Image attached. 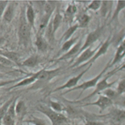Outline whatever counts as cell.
<instances>
[{
	"mask_svg": "<svg viewBox=\"0 0 125 125\" xmlns=\"http://www.w3.org/2000/svg\"><path fill=\"white\" fill-rule=\"evenodd\" d=\"M32 28L29 25L26 19L25 13L22 11L20 15L19 27H18V39H19V44L20 46H23L27 47L29 44L31 39Z\"/></svg>",
	"mask_w": 125,
	"mask_h": 125,
	"instance_id": "cell-1",
	"label": "cell"
},
{
	"mask_svg": "<svg viewBox=\"0 0 125 125\" xmlns=\"http://www.w3.org/2000/svg\"><path fill=\"white\" fill-rule=\"evenodd\" d=\"M117 71V69H115L111 72H109L106 77H104L103 79H100L98 83L96 84V87L94 90L91 93L89 94V95H87V96L84 97L83 99H79V100H76V101H73V102H71L72 103H82V102H86L87 100H89V99L92 98L93 96H94L96 94H100V93H102V92H104V90H106V89L108 88H111L112 87L117 81H115V82H108V79L112 77L116 72Z\"/></svg>",
	"mask_w": 125,
	"mask_h": 125,
	"instance_id": "cell-2",
	"label": "cell"
},
{
	"mask_svg": "<svg viewBox=\"0 0 125 125\" xmlns=\"http://www.w3.org/2000/svg\"><path fill=\"white\" fill-rule=\"evenodd\" d=\"M37 110L46 116L51 121L52 125H62L67 120L64 115L54 112L49 106L46 105H39L37 107Z\"/></svg>",
	"mask_w": 125,
	"mask_h": 125,
	"instance_id": "cell-3",
	"label": "cell"
},
{
	"mask_svg": "<svg viewBox=\"0 0 125 125\" xmlns=\"http://www.w3.org/2000/svg\"><path fill=\"white\" fill-rule=\"evenodd\" d=\"M61 71H62V67H58L54 69H47L44 68L43 71L39 76L38 79L36 82L37 83V85H33L29 89H36L43 87L44 85L47 84L49 82H51L54 78L57 77L60 74Z\"/></svg>",
	"mask_w": 125,
	"mask_h": 125,
	"instance_id": "cell-4",
	"label": "cell"
},
{
	"mask_svg": "<svg viewBox=\"0 0 125 125\" xmlns=\"http://www.w3.org/2000/svg\"><path fill=\"white\" fill-rule=\"evenodd\" d=\"M111 62V61H110ZM110 62H109L107 63L105 67L104 68L101 72L99 74H98L96 75V77H94V78L88 80V81H86V82H84L83 83H82L81 84H78L77 86H76L75 87L71 89H69V90H67L66 92H64V93H62V94H68L71 92H73V91H76V90H82V93L80 94V95L83 93L84 91L87 90L88 89H90V88H94V87H96V84L98 83V82L102 79V76L105 74V72H106V70L109 68V64H110Z\"/></svg>",
	"mask_w": 125,
	"mask_h": 125,
	"instance_id": "cell-5",
	"label": "cell"
},
{
	"mask_svg": "<svg viewBox=\"0 0 125 125\" xmlns=\"http://www.w3.org/2000/svg\"><path fill=\"white\" fill-rule=\"evenodd\" d=\"M92 66V64L89 65L86 69H84L83 71H82L79 74H78L77 75L74 76V77H71L67 82H65L64 84H63L62 85H61L59 87L55 88L51 93H54V92H59V91H62V90H64V89L69 90V89H71L77 86L78 82L80 81V79L82 78V77L90 69Z\"/></svg>",
	"mask_w": 125,
	"mask_h": 125,
	"instance_id": "cell-6",
	"label": "cell"
},
{
	"mask_svg": "<svg viewBox=\"0 0 125 125\" xmlns=\"http://www.w3.org/2000/svg\"><path fill=\"white\" fill-rule=\"evenodd\" d=\"M104 29V26H101V27H98L94 31L89 32L87 34L85 42L82 44V47L81 48L79 53H81L82 52H83L84 50L87 49L91 47L94 44V43H95L96 41L100 38V37L103 34Z\"/></svg>",
	"mask_w": 125,
	"mask_h": 125,
	"instance_id": "cell-7",
	"label": "cell"
},
{
	"mask_svg": "<svg viewBox=\"0 0 125 125\" xmlns=\"http://www.w3.org/2000/svg\"><path fill=\"white\" fill-rule=\"evenodd\" d=\"M112 37L109 36L102 44H101L99 46V47H98L97 50H96V53L94 54V55L92 57V58L89 62H87V63H85L84 64L80 66L79 68H82L84 67H86V66H89L90 64H93V63L95 62V61L97 60L100 57L104 55L107 52L108 49H109V46H110V44L112 43Z\"/></svg>",
	"mask_w": 125,
	"mask_h": 125,
	"instance_id": "cell-8",
	"label": "cell"
},
{
	"mask_svg": "<svg viewBox=\"0 0 125 125\" xmlns=\"http://www.w3.org/2000/svg\"><path fill=\"white\" fill-rule=\"evenodd\" d=\"M98 47L95 49H92L91 47H89V48L84 50L83 52H82L81 54L77 57L76 60L74 61V64L71 66V68L79 67L80 66L84 64L87 62H89L96 53Z\"/></svg>",
	"mask_w": 125,
	"mask_h": 125,
	"instance_id": "cell-9",
	"label": "cell"
},
{
	"mask_svg": "<svg viewBox=\"0 0 125 125\" xmlns=\"http://www.w3.org/2000/svg\"><path fill=\"white\" fill-rule=\"evenodd\" d=\"M43 69H44V68L42 69H40V70H39L38 72H37L35 73H33L31 74H30V75L27 76V77H23L17 83H16L15 84L12 85L11 87H9L7 89V90H11V89H16V88L26 87V86H29L30 84H34L37 82L39 76L40 75V74L42 73V72L43 71Z\"/></svg>",
	"mask_w": 125,
	"mask_h": 125,
	"instance_id": "cell-10",
	"label": "cell"
},
{
	"mask_svg": "<svg viewBox=\"0 0 125 125\" xmlns=\"http://www.w3.org/2000/svg\"><path fill=\"white\" fill-rule=\"evenodd\" d=\"M114 104L113 102L109 99L108 97L104 96L103 94H99L98 99H96V101L94 102H89L82 104V106H98L100 109V112H103L104 110H105L106 108L110 107Z\"/></svg>",
	"mask_w": 125,
	"mask_h": 125,
	"instance_id": "cell-11",
	"label": "cell"
},
{
	"mask_svg": "<svg viewBox=\"0 0 125 125\" xmlns=\"http://www.w3.org/2000/svg\"><path fill=\"white\" fill-rule=\"evenodd\" d=\"M125 57V37L123 39L120 44L118 46L116 51L115 55L114 57V59L110 62L109 67L115 65L116 64L120 62Z\"/></svg>",
	"mask_w": 125,
	"mask_h": 125,
	"instance_id": "cell-12",
	"label": "cell"
},
{
	"mask_svg": "<svg viewBox=\"0 0 125 125\" xmlns=\"http://www.w3.org/2000/svg\"><path fill=\"white\" fill-rule=\"evenodd\" d=\"M82 44H83L82 39H79V41L74 45V47L72 48L70 50H69L67 52L63 54L60 57L58 58L57 60H59V61L66 60V59H70V58H72V57H74V56L78 54L80 52V50H81V48L82 47Z\"/></svg>",
	"mask_w": 125,
	"mask_h": 125,
	"instance_id": "cell-13",
	"label": "cell"
},
{
	"mask_svg": "<svg viewBox=\"0 0 125 125\" xmlns=\"http://www.w3.org/2000/svg\"><path fill=\"white\" fill-rule=\"evenodd\" d=\"M15 10H16V5L15 1H10L8 3L7 7H6V10L4 12V14L2 16V19L7 23H10L12 19H14V14H15Z\"/></svg>",
	"mask_w": 125,
	"mask_h": 125,
	"instance_id": "cell-14",
	"label": "cell"
},
{
	"mask_svg": "<svg viewBox=\"0 0 125 125\" xmlns=\"http://www.w3.org/2000/svg\"><path fill=\"white\" fill-rule=\"evenodd\" d=\"M107 116L113 120L114 122H119L125 120V109H122L120 108H116L112 109Z\"/></svg>",
	"mask_w": 125,
	"mask_h": 125,
	"instance_id": "cell-15",
	"label": "cell"
},
{
	"mask_svg": "<svg viewBox=\"0 0 125 125\" xmlns=\"http://www.w3.org/2000/svg\"><path fill=\"white\" fill-rule=\"evenodd\" d=\"M25 17H26V19H27L28 24L31 26V27L34 31H36V29H35L36 14H35V10L31 4H27L26 11H25Z\"/></svg>",
	"mask_w": 125,
	"mask_h": 125,
	"instance_id": "cell-16",
	"label": "cell"
},
{
	"mask_svg": "<svg viewBox=\"0 0 125 125\" xmlns=\"http://www.w3.org/2000/svg\"><path fill=\"white\" fill-rule=\"evenodd\" d=\"M34 44L37 49L42 53H44L48 50L49 42L45 37L42 35V34H39L37 36Z\"/></svg>",
	"mask_w": 125,
	"mask_h": 125,
	"instance_id": "cell-17",
	"label": "cell"
},
{
	"mask_svg": "<svg viewBox=\"0 0 125 125\" xmlns=\"http://www.w3.org/2000/svg\"><path fill=\"white\" fill-rule=\"evenodd\" d=\"M0 55L10 59L17 66H20V64L19 63V54L17 52L9 50H0Z\"/></svg>",
	"mask_w": 125,
	"mask_h": 125,
	"instance_id": "cell-18",
	"label": "cell"
},
{
	"mask_svg": "<svg viewBox=\"0 0 125 125\" xmlns=\"http://www.w3.org/2000/svg\"><path fill=\"white\" fill-rule=\"evenodd\" d=\"M64 19L63 16L61 14L59 10H57V12L54 15L53 18L51 19L52 21V29H53V33L55 35L56 32L57 31L58 29L59 28L62 21Z\"/></svg>",
	"mask_w": 125,
	"mask_h": 125,
	"instance_id": "cell-19",
	"label": "cell"
},
{
	"mask_svg": "<svg viewBox=\"0 0 125 125\" xmlns=\"http://www.w3.org/2000/svg\"><path fill=\"white\" fill-rule=\"evenodd\" d=\"M91 20V17L87 13H80L77 17V24L79 26V28H86L89 24V21Z\"/></svg>",
	"mask_w": 125,
	"mask_h": 125,
	"instance_id": "cell-20",
	"label": "cell"
},
{
	"mask_svg": "<svg viewBox=\"0 0 125 125\" xmlns=\"http://www.w3.org/2000/svg\"><path fill=\"white\" fill-rule=\"evenodd\" d=\"M77 6L75 4H69L67 8L65 10V13H64V17L67 21H68L69 24H71V22H72L73 19L75 16V14H77Z\"/></svg>",
	"mask_w": 125,
	"mask_h": 125,
	"instance_id": "cell-21",
	"label": "cell"
},
{
	"mask_svg": "<svg viewBox=\"0 0 125 125\" xmlns=\"http://www.w3.org/2000/svg\"><path fill=\"white\" fill-rule=\"evenodd\" d=\"M39 62V56L36 55V54H34V55L30 56L27 59H26L21 63H20V66L26 67L34 68L38 64Z\"/></svg>",
	"mask_w": 125,
	"mask_h": 125,
	"instance_id": "cell-22",
	"label": "cell"
},
{
	"mask_svg": "<svg viewBox=\"0 0 125 125\" xmlns=\"http://www.w3.org/2000/svg\"><path fill=\"white\" fill-rule=\"evenodd\" d=\"M114 1H102V5L100 7V14L102 17H106V16L109 15L110 13V11L112 10V4Z\"/></svg>",
	"mask_w": 125,
	"mask_h": 125,
	"instance_id": "cell-23",
	"label": "cell"
},
{
	"mask_svg": "<svg viewBox=\"0 0 125 125\" xmlns=\"http://www.w3.org/2000/svg\"><path fill=\"white\" fill-rule=\"evenodd\" d=\"M79 29V26L77 23L73 24V25H71L69 28H68L64 33L63 34V36L61 39V42H66L69 39H70L71 38H72V36L74 35V34L76 32L77 29Z\"/></svg>",
	"mask_w": 125,
	"mask_h": 125,
	"instance_id": "cell-24",
	"label": "cell"
},
{
	"mask_svg": "<svg viewBox=\"0 0 125 125\" xmlns=\"http://www.w3.org/2000/svg\"><path fill=\"white\" fill-rule=\"evenodd\" d=\"M79 37H72L70 39H69L67 41L63 42V44L62 46V48L60 49V52L62 53H66L69 50H70L71 49L74 47V45L77 43L79 41Z\"/></svg>",
	"mask_w": 125,
	"mask_h": 125,
	"instance_id": "cell-25",
	"label": "cell"
},
{
	"mask_svg": "<svg viewBox=\"0 0 125 125\" xmlns=\"http://www.w3.org/2000/svg\"><path fill=\"white\" fill-rule=\"evenodd\" d=\"M125 9V1H116V8L115 10V11L111 17V20L109 23H112V21H115L118 19L119 15L120 14V12Z\"/></svg>",
	"mask_w": 125,
	"mask_h": 125,
	"instance_id": "cell-26",
	"label": "cell"
},
{
	"mask_svg": "<svg viewBox=\"0 0 125 125\" xmlns=\"http://www.w3.org/2000/svg\"><path fill=\"white\" fill-rule=\"evenodd\" d=\"M49 106L52 110H54V112H58V113H62V112H63L64 111H65L64 106H63L61 103H59V102L54 101V100L50 99V100L49 101Z\"/></svg>",
	"mask_w": 125,
	"mask_h": 125,
	"instance_id": "cell-27",
	"label": "cell"
},
{
	"mask_svg": "<svg viewBox=\"0 0 125 125\" xmlns=\"http://www.w3.org/2000/svg\"><path fill=\"white\" fill-rule=\"evenodd\" d=\"M27 111V106L23 100H19L17 102L16 106H15V112L16 116L24 115Z\"/></svg>",
	"mask_w": 125,
	"mask_h": 125,
	"instance_id": "cell-28",
	"label": "cell"
},
{
	"mask_svg": "<svg viewBox=\"0 0 125 125\" xmlns=\"http://www.w3.org/2000/svg\"><path fill=\"white\" fill-rule=\"evenodd\" d=\"M14 99V97L11 98L9 100H7V102H5V103L0 107V122H1V119H3V117L7 115V111L9 109V107L11 105V104L12 103Z\"/></svg>",
	"mask_w": 125,
	"mask_h": 125,
	"instance_id": "cell-29",
	"label": "cell"
},
{
	"mask_svg": "<svg viewBox=\"0 0 125 125\" xmlns=\"http://www.w3.org/2000/svg\"><path fill=\"white\" fill-rule=\"evenodd\" d=\"M102 94H103L104 96L108 97L109 99H110L112 102H114L116 99L119 96L118 94V93L116 92V91L115 89H112V88H108L106 90H104V92H102Z\"/></svg>",
	"mask_w": 125,
	"mask_h": 125,
	"instance_id": "cell-30",
	"label": "cell"
},
{
	"mask_svg": "<svg viewBox=\"0 0 125 125\" xmlns=\"http://www.w3.org/2000/svg\"><path fill=\"white\" fill-rule=\"evenodd\" d=\"M102 5V1H99V0H94V1H91L90 3L87 5L86 10H92L94 11H96L97 10H100Z\"/></svg>",
	"mask_w": 125,
	"mask_h": 125,
	"instance_id": "cell-31",
	"label": "cell"
},
{
	"mask_svg": "<svg viewBox=\"0 0 125 125\" xmlns=\"http://www.w3.org/2000/svg\"><path fill=\"white\" fill-rule=\"evenodd\" d=\"M0 64L3 67L8 69H11V68L14 67L16 66H17L15 63H14L13 62L10 61V59H7L4 57H2L0 55Z\"/></svg>",
	"mask_w": 125,
	"mask_h": 125,
	"instance_id": "cell-32",
	"label": "cell"
},
{
	"mask_svg": "<svg viewBox=\"0 0 125 125\" xmlns=\"http://www.w3.org/2000/svg\"><path fill=\"white\" fill-rule=\"evenodd\" d=\"M116 106H118L120 109H125V94L119 95L115 100L113 102Z\"/></svg>",
	"mask_w": 125,
	"mask_h": 125,
	"instance_id": "cell-33",
	"label": "cell"
},
{
	"mask_svg": "<svg viewBox=\"0 0 125 125\" xmlns=\"http://www.w3.org/2000/svg\"><path fill=\"white\" fill-rule=\"evenodd\" d=\"M1 122L3 125H15V119L8 115H6L1 119Z\"/></svg>",
	"mask_w": 125,
	"mask_h": 125,
	"instance_id": "cell-34",
	"label": "cell"
},
{
	"mask_svg": "<svg viewBox=\"0 0 125 125\" xmlns=\"http://www.w3.org/2000/svg\"><path fill=\"white\" fill-rule=\"evenodd\" d=\"M116 92L118 93L119 95H122L125 94V80L122 79L121 80L118 86L116 87Z\"/></svg>",
	"mask_w": 125,
	"mask_h": 125,
	"instance_id": "cell-35",
	"label": "cell"
},
{
	"mask_svg": "<svg viewBox=\"0 0 125 125\" xmlns=\"http://www.w3.org/2000/svg\"><path fill=\"white\" fill-rule=\"evenodd\" d=\"M29 122L34 125H47L44 120H43L40 118L35 117V116H34L33 119L29 121Z\"/></svg>",
	"mask_w": 125,
	"mask_h": 125,
	"instance_id": "cell-36",
	"label": "cell"
},
{
	"mask_svg": "<svg viewBox=\"0 0 125 125\" xmlns=\"http://www.w3.org/2000/svg\"><path fill=\"white\" fill-rule=\"evenodd\" d=\"M10 1H0V19L2 18L4 12L6 10V7L8 5Z\"/></svg>",
	"mask_w": 125,
	"mask_h": 125,
	"instance_id": "cell-37",
	"label": "cell"
},
{
	"mask_svg": "<svg viewBox=\"0 0 125 125\" xmlns=\"http://www.w3.org/2000/svg\"><path fill=\"white\" fill-rule=\"evenodd\" d=\"M23 77L21 78H19V79H10V80H7V81H1L0 82V88L6 85H10L11 84H13L14 82H19L20 81V79H21Z\"/></svg>",
	"mask_w": 125,
	"mask_h": 125,
	"instance_id": "cell-38",
	"label": "cell"
},
{
	"mask_svg": "<svg viewBox=\"0 0 125 125\" xmlns=\"http://www.w3.org/2000/svg\"><path fill=\"white\" fill-rule=\"evenodd\" d=\"M85 125H104V124L97 121H87L85 123Z\"/></svg>",
	"mask_w": 125,
	"mask_h": 125,
	"instance_id": "cell-39",
	"label": "cell"
},
{
	"mask_svg": "<svg viewBox=\"0 0 125 125\" xmlns=\"http://www.w3.org/2000/svg\"><path fill=\"white\" fill-rule=\"evenodd\" d=\"M5 42H6V39L4 38V37L0 36V48L2 46H4V44H5Z\"/></svg>",
	"mask_w": 125,
	"mask_h": 125,
	"instance_id": "cell-40",
	"label": "cell"
},
{
	"mask_svg": "<svg viewBox=\"0 0 125 125\" xmlns=\"http://www.w3.org/2000/svg\"><path fill=\"white\" fill-rule=\"evenodd\" d=\"M110 125H121V123H119V122H112Z\"/></svg>",
	"mask_w": 125,
	"mask_h": 125,
	"instance_id": "cell-41",
	"label": "cell"
},
{
	"mask_svg": "<svg viewBox=\"0 0 125 125\" xmlns=\"http://www.w3.org/2000/svg\"><path fill=\"white\" fill-rule=\"evenodd\" d=\"M123 69H125V64L122 67L120 68V69H118L117 71H120V70H123Z\"/></svg>",
	"mask_w": 125,
	"mask_h": 125,
	"instance_id": "cell-42",
	"label": "cell"
},
{
	"mask_svg": "<svg viewBox=\"0 0 125 125\" xmlns=\"http://www.w3.org/2000/svg\"><path fill=\"white\" fill-rule=\"evenodd\" d=\"M4 77V73L0 72V79H2Z\"/></svg>",
	"mask_w": 125,
	"mask_h": 125,
	"instance_id": "cell-43",
	"label": "cell"
},
{
	"mask_svg": "<svg viewBox=\"0 0 125 125\" xmlns=\"http://www.w3.org/2000/svg\"><path fill=\"white\" fill-rule=\"evenodd\" d=\"M3 99H4V97H3V96H0V103L2 102V100H3Z\"/></svg>",
	"mask_w": 125,
	"mask_h": 125,
	"instance_id": "cell-44",
	"label": "cell"
},
{
	"mask_svg": "<svg viewBox=\"0 0 125 125\" xmlns=\"http://www.w3.org/2000/svg\"><path fill=\"white\" fill-rule=\"evenodd\" d=\"M1 122H0V125H1Z\"/></svg>",
	"mask_w": 125,
	"mask_h": 125,
	"instance_id": "cell-45",
	"label": "cell"
},
{
	"mask_svg": "<svg viewBox=\"0 0 125 125\" xmlns=\"http://www.w3.org/2000/svg\"></svg>",
	"mask_w": 125,
	"mask_h": 125,
	"instance_id": "cell-46",
	"label": "cell"
},
{
	"mask_svg": "<svg viewBox=\"0 0 125 125\" xmlns=\"http://www.w3.org/2000/svg\"></svg>",
	"mask_w": 125,
	"mask_h": 125,
	"instance_id": "cell-47",
	"label": "cell"
}]
</instances>
